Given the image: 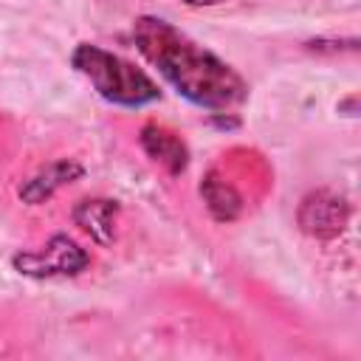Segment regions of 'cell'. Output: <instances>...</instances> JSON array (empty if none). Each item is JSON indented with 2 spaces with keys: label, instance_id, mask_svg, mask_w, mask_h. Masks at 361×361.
<instances>
[{
  "label": "cell",
  "instance_id": "1",
  "mask_svg": "<svg viewBox=\"0 0 361 361\" xmlns=\"http://www.w3.org/2000/svg\"><path fill=\"white\" fill-rule=\"evenodd\" d=\"M133 34L141 54L152 65H158L172 87L189 102L212 110H228L245 99V82L223 59L195 45L169 23L141 17Z\"/></svg>",
  "mask_w": 361,
  "mask_h": 361
},
{
  "label": "cell",
  "instance_id": "2",
  "mask_svg": "<svg viewBox=\"0 0 361 361\" xmlns=\"http://www.w3.org/2000/svg\"><path fill=\"white\" fill-rule=\"evenodd\" d=\"M73 65L93 82V87L107 102L138 107L158 99V87L147 73H141L121 56H113L96 45H79L73 51Z\"/></svg>",
  "mask_w": 361,
  "mask_h": 361
},
{
  "label": "cell",
  "instance_id": "3",
  "mask_svg": "<svg viewBox=\"0 0 361 361\" xmlns=\"http://www.w3.org/2000/svg\"><path fill=\"white\" fill-rule=\"evenodd\" d=\"M17 268H23L31 276H51V274H79L87 265V254L68 237H54L42 251L37 254H20L14 257Z\"/></svg>",
  "mask_w": 361,
  "mask_h": 361
},
{
  "label": "cell",
  "instance_id": "4",
  "mask_svg": "<svg viewBox=\"0 0 361 361\" xmlns=\"http://www.w3.org/2000/svg\"><path fill=\"white\" fill-rule=\"evenodd\" d=\"M344 217H347L344 203L338 197L327 195V192H319V195L307 197L302 203V212H299L302 228L310 231V234H319V237H327V234L341 231Z\"/></svg>",
  "mask_w": 361,
  "mask_h": 361
},
{
  "label": "cell",
  "instance_id": "5",
  "mask_svg": "<svg viewBox=\"0 0 361 361\" xmlns=\"http://www.w3.org/2000/svg\"><path fill=\"white\" fill-rule=\"evenodd\" d=\"M141 141H144V149L155 161H161L169 172H180L186 166V149H183V144L172 133H166L161 127H144Z\"/></svg>",
  "mask_w": 361,
  "mask_h": 361
},
{
  "label": "cell",
  "instance_id": "6",
  "mask_svg": "<svg viewBox=\"0 0 361 361\" xmlns=\"http://www.w3.org/2000/svg\"><path fill=\"white\" fill-rule=\"evenodd\" d=\"M113 203L110 200H85L79 209H76V220L93 231L99 240H107V234L102 228H110V217H113Z\"/></svg>",
  "mask_w": 361,
  "mask_h": 361
},
{
  "label": "cell",
  "instance_id": "7",
  "mask_svg": "<svg viewBox=\"0 0 361 361\" xmlns=\"http://www.w3.org/2000/svg\"><path fill=\"white\" fill-rule=\"evenodd\" d=\"M186 3H192V6H214L220 0H186Z\"/></svg>",
  "mask_w": 361,
  "mask_h": 361
}]
</instances>
